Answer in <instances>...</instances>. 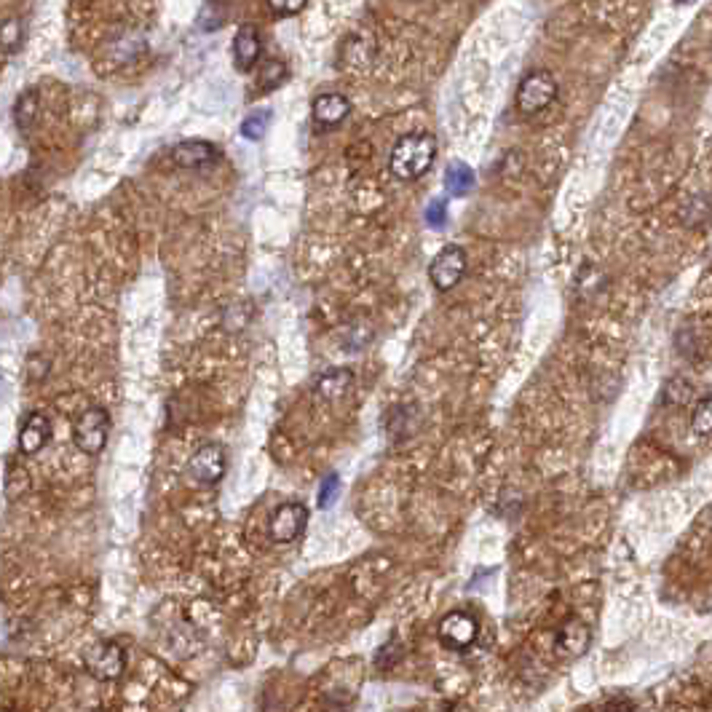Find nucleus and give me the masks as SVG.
Instances as JSON below:
<instances>
[{
    "label": "nucleus",
    "instance_id": "obj_4",
    "mask_svg": "<svg viewBox=\"0 0 712 712\" xmlns=\"http://www.w3.org/2000/svg\"><path fill=\"white\" fill-rule=\"evenodd\" d=\"M466 274V252L458 244H448L439 249V255L431 260L429 279L439 292H450L461 284Z\"/></svg>",
    "mask_w": 712,
    "mask_h": 712
},
{
    "label": "nucleus",
    "instance_id": "obj_11",
    "mask_svg": "<svg viewBox=\"0 0 712 712\" xmlns=\"http://www.w3.org/2000/svg\"><path fill=\"white\" fill-rule=\"evenodd\" d=\"M217 158H220L217 145L204 140L180 142V145L172 150V161L177 166H183V169H204V166L215 164Z\"/></svg>",
    "mask_w": 712,
    "mask_h": 712
},
{
    "label": "nucleus",
    "instance_id": "obj_8",
    "mask_svg": "<svg viewBox=\"0 0 712 712\" xmlns=\"http://www.w3.org/2000/svg\"><path fill=\"white\" fill-rule=\"evenodd\" d=\"M188 474H191L199 485H215V482L223 480L225 474L223 445H217V442L201 445V448L191 456V461H188Z\"/></svg>",
    "mask_w": 712,
    "mask_h": 712
},
{
    "label": "nucleus",
    "instance_id": "obj_17",
    "mask_svg": "<svg viewBox=\"0 0 712 712\" xmlns=\"http://www.w3.org/2000/svg\"><path fill=\"white\" fill-rule=\"evenodd\" d=\"M22 41H25V27H22V19L9 17L3 22V54L6 59L14 57L19 49H22Z\"/></svg>",
    "mask_w": 712,
    "mask_h": 712
},
{
    "label": "nucleus",
    "instance_id": "obj_14",
    "mask_svg": "<svg viewBox=\"0 0 712 712\" xmlns=\"http://www.w3.org/2000/svg\"><path fill=\"white\" fill-rule=\"evenodd\" d=\"M351 383H354V373H351L348 367H332V370H324V373L316 378L314 394L319 399H324V402H335V399H340L351 389Z\"/></svg>",
    "mask_w": 712,
    "mask_h": 712
},
{
    "label": "nucleus",
    "instance_id": "obj_16",
    "mask_svg": "<svg viewBox=\"0 0 712 712\" xmlns=\"http://www.w3.org/2000/svg\"><path fill=\"white\" fill-rule=\"evenodd\" d=\"M445 185L453 196H464V193L472 191L474 172L466 164H453L445 174Z\"/></svg>",
    "mask_w": 712,
    "mask_h": 712
},
{
    "label": "nucleus",
    "instance_id": "obj_20",
    "mask_svg": "<svg viewBox=\"0 0 712 712\" xmlns=\"http://www.w3.org/2000/svg\"><path fill=\"white\" fill-rule=\"evenodd\" d=\"M664 399H667L670 405H688V402L694 399V386H691L686 378H672V381H667V386H664Z\"/></svg>",
    "mask_w": 712,
    "mask_h": 712
},
{
    "label": "nucleus",
    "instance_id": "obj_9",
    "mask_svg": "<svg viewBox=\"0 0 712 712\" xmlns=\"http://www.w3.org/2000/svg\"><path fill=\"white\" fill-rule=\"evenodd\" d=\"M311 116H314L316 126L335 129V126L343 124V121L351 116V102H348V97H343V94L338 92L319 94L314 100V108H311Z\"/></svg>",
    "mask_w": 712,
    "mask_h": 712
},
{
    "label": "nucleus",
    "instance_id": "obj_28",
    "mask_svg": "<svg viewBox=\"0 0 712 712\" xmlns=\"http://www.w3.org/2000/svg\"><path fill=\"white\" fill-rule=\"evenodd\" d=\"M678 3H686V0H678Z\"/></svg>",
    "mask_w": 712,
    "mask_h": 712
},
{
    "label": "nucleus",
    "instance_id": "obj_24",
    "mask_svg": "<svg viewBox=\"0 0 712 712\" xmlns=\"http://www.w3.org/2000/svg\"><path fill=\"white\" fill-rule=\"evenodd\" d=\"M308 0H268V9L274 11L276 17H295L306 9Z\"/></svg>",
    "mask_w": 712,
    "mask_h": 712
},
{
    "label": "nucleus",
    "instance_id": "obj_21",
    "mask_svg": "<svg viewBox=\"0 0 712 712\" xmlns=\"http://www.w3.org/2000/svg\"><path fill=\"white\" fill-rule=\"evenodd\" d=\"M30 485V477H27V469L19 464H9V472H6V496L9 498H19Z\"/></svg>",
    "mask_w": 712,
    "mask_h": 712
},
{
    "label": "nucleus",
    "instance_id": "obj_6",
    "mask_svg": "<svg viewBox=\"0 0 712 712\" xmlns=\"http://www.w3.org/2000/svg\"><path fill=\"white\" fill-rule=\"evenodd\" d=\"M308 525V509L300 501H287L271 514L268 522V536L276 544H292V541L303 536V530Z\"/></svg>",
    "mask_w": 712,
    "mask_h": 712
},
{
    "label": "nucleus",
    "instance_id": "obj_18",
    "mask_svg": "<svg viewBox=\"0 0 712 712\" xmlns=\"http://www.w3.org/2000/svg\"><path fill=\"white\" fill-rule=\"evenodd\" d=\"M284 78H287V65H284L282 59H265L263 67H260V83H263L260 89L271 92Z\"/></svg>",
    "mask_w": 712,
    "mask_h": 712
},
{
    "label": "nucleus",
    "instance_id": "obj_5",
    "mask_svg": "<svg viewBox=\"0 0 712 712\" xmlns=\"http://www.w3.org/2000/svg\"><path fill=\"white\" fill-rule=\"evenodd\" d=\"M477 635H480V627L472 613L453 611L439 621V643L458 654L469 651L477 643Z\"/></svg>",
    "mask_w": 712,
    "mask_h": 712
},
{
    "label": "nucleus",
    "instance_id": "obj_1",
    "mask_svg": "<svg viewBox=\"0 0 712 712\" xmlns=\"http://www.w3.org/2000/svg\"><path fill=\"white\" fill-rule=\"evenodd\" d=\"M434 161H437V137L429 132H413L397 140L391 150L389 169L397 180L413 183L429 172Z\"/></svg>",
    "mask_w": 712,
    "mask_h": 712
},
{
    "label": "nucleus",
    "instance_id": "obj_3",
    "mask_svg": "<svg viewBox=\"0 0 712 712\" xmlns=\"http://www.w3.org/2000/svg\"><path fill=\"white\" fill-rule=\"evenodd\" d=\"M110 431V415L102 407H89L78 415V421L73 426V442L75 448L81 450L83 456H100L105 450Z\"/></svg>",
    "mask_w": 712,
    "mask_h": 712
},
{
    "label": "nucleus",
    "instance_id": "obj_22",
    "mask_svg": "<svg viewBox=\"0 0 712 712\" xmlns=\"http://www.w3.org/2000/svg\"><path fill=\"white\" fill-rule=\"evenodd\" d=\"M268 121H271V113H268V110H257V113H252L249 118H244L241 134H244L247 140H260L265 129H268Z\"/></svg>",
    "mask_w": 712,
    "mask_h": 712
},
{
    "label": "nucleus",
    "instance_id": "obj_19",
    "mask_svg": "<svg viewBox=\"0 0 712 712\" xmlns=\"http://www.w3.org/2000/svg\"><path fill=\"white\" fill-rule=\"evenodd\" d=\"M691 429L699 437H710L712 434V397H704L691 413Z\"/></svg>",
    "mask_w": 712,
    "mask_h": 712
},
{
    "label": "nucleus",
    "instance_id": "obj_7",
    "mask_svg": "<svg viewBox=\"0 0 712 712\" xmlns=\"http://www.w3.org/2000/svg\"><path fill=\"white\" fill-rule=\"evenodd\" d=\"M86 667H89L94 678L116 680L126 670V651L118 643H113V640L97 643V646L86 651Z\"/></svg>",
    "mask_w": 712,
    "mask_h": 712
},
{
    "label": "nucleus",
    "instance_id": "obj_23",
    "mask_svg": "<svg viewBox=\"0 0 712 712\" xmlns=\"http://www.w3.org/2000/svg\"><path fill=\"white\" fill-rule=\"evenodd\" d=\"M712 217V207L707 204L704 199H694L691 204L686 207V215H683V223L688 225V228H699V225L704 223V220H710Z\"/></svg>",
    "mask_w": 712,
    "mask_h": 712
},
{
    "label": "nucleus",
    "instance_id": "obj_10",
    "mask_svg": "<svg viewBox=\"0 0 712 712\" xmlns=\"http://www.w3.org/2000/svg\"><path fill=\"white\" fill-rule=\"evenodd\" d=\"M260 54H263L260 30L252 25L239 27V33L233 38V62H236V67L241 73H249L260 62Z\"/></svg>",
    "mask_w": 712,
    "mask_h": 712
},
{
    "label": "nucleus",
    "instance_id": "obj_12",
    "mask_svg": "<svg viewBox=\"0 0 712 712\" xmlns=\"http://www.w3.org/2000/svg\"><path fill=\"white\" fill-rule=\"evenodd\" d=\"M51 439V421L43 413H30L19 429V450L25 456H35L38 450L49 445Z\"/></svg>",
    "mask_w": 712,
    "mask_h": 712
},
{
    "label": "nucleus",
    "instance_id": "obj_13",
    "mask_svg": "<svg viewBox=\"0 0 712 712\" xmlns=\"http://www.w3.org/2000/svg\"><path fill=\"white\" fill-rule=\"evenodd\" d=\"M555 643L560 654L581 656L589 648V643H592V632H589V627L581 619H568L557 630Z\"/></svg>",
    "mask_w": 712,
    "mask_h": 712
},
{
    "label": "nucleus",
    "instance_id": "obj_15",
    "mask_svg": "<svg viewBox=\"0 0 712 712\" xmlns=\"http://www.w3.org/2000/svg\"><path fill=\"white\" fill-rule=\"evenodd\" d=\"M35 113H38V92L35 89H27V92L19 94L17 108H14V118H17V126L22 132H27L35 121Z\"/></svg>",
    "mask_w": 712,
    "mask_h": 712
},
{
    "label": "nucleus",
    "instance_id": "obj_26",
    "mask_svg": "<svg viewBox=\"0 0 712 712\" xmlns=\"http://www.w3.org/2000/svg\"><path fill=\"white\" fill-rule=\"evenodd\" d=\"M445 204L442 201H434L429 207V212H426V223L431 225V228H442L445 225Z\"/></svg>",
    "mask_w": 712,
    "mask_h": 712
},
{
    "label": "nucleus",
    "instance_id": "obj_25",
    "mask_svg": "<svg viewBox=\"0 0 712 712\" xmlns=\"http://www.w3.org/2000/svg\"><path fill=\"white\" fill-rule=\"evenodd\" d=\"M340 493V480L335 477V474H330V477H324V482L319 485V506L322 509H327V506H332V501H335V496Z\"/></svg>",
    "mask_w": 712,
    "mask_h": 712
},
{
    "label": "nucleus",
    "instance_id": "obj_27",
    "mask_svg": "<svg viewBox=\"0 0 712 712\" xmlns=\"http://www.w3.org/2000/svg\"><path fill=\"white\" fill-rule=\"evenodd\" d=\"M603 712H635V702L627 699V696H616V699L605 704Z\"/></svg>",
    "mask_w": 712,
    "mask_h": 712
},
{
    "label": "nucleus",
    "instance_id": "obj_2",
    "mask_svg": "<svg viewBox=\"0 0 712 712\" xmlns=\"http://www.w3.org/2000/svg\"><path fill=\"white\" fill-rule=\"evenodd\" d=\"M557 100V78L549 70H533L517 86L514 105L522 116H539L541 110H547Z\"/></svg>",
    "mask_w": 712,
    "mask_h": 712
}]
</instances>
